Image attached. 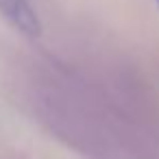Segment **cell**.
Returning a JSON list of instances; mask_svg holds the SVG:
<instances>
[{
  "instance_id": "cell-2",
  "label": "cell",
  "mask_w": 159,
  "mask_h": 159,
  "mask_svg": "<svg viewBox=\"0 0 159 159\" xmlns=\"http://www.w3.org/2000/svg\"><path fill=\"white\" fill-rule=\"evenodd\" d=\"M157 5H159V0H157Z\"/></svg>"
},
{
  "instance_id": "cell-1",
  "label": "cell",
  "mask_w": 159,
  "mask_h": 159,
  "mask_svg": "<svg viewBox=\"0 0 159 159\" xmlns=\"http://www.w3.org/2000/svg\"><path fill=\"white\" fill-rule=\"evenodd\" d=\"M0 13L22 35H26L31 39L39 37L42 22H39V18H37V13L31 7L29 0H0Z\"/></svg>"
}]
</instances>
